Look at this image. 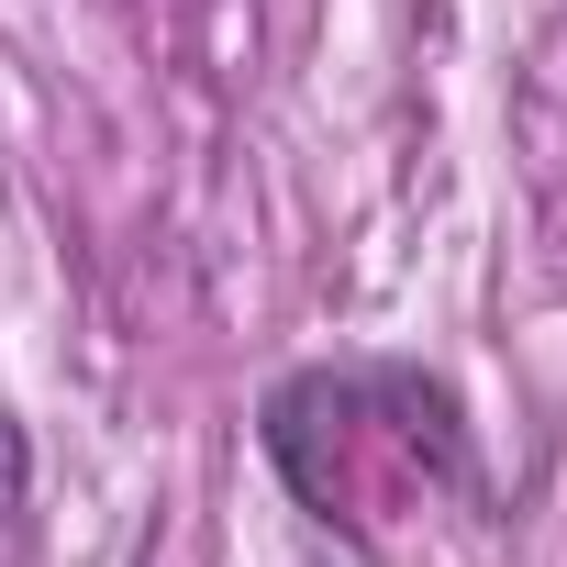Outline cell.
<instances>
[{"instance_id":"cell-1","label":"cell","mask_w":567,"mask_h":567,"mask_svg":"<svg viewBox=\"0 0 567 567\" xmlns=\"http://www.w3.org/2000/svg\"><path fill=\"white\" fill-rule=\"evenodd\" d=\"M23 501H34V445H23L12 412H0V523H23Z\"/></svg>"}]
</instances>
